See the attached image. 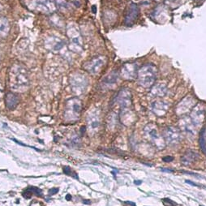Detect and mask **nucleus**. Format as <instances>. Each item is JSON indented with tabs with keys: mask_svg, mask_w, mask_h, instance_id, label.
Segmentation results:
<instances>
[{
	"mask_svg": "<svg viewBox=\"0 0 206 206\" xmlns=\"http://www.w3.org/2000/svg\"><path fill=\"white\" fill-rule=\"evenodd\" d=\"M122 123L126 126L132 125L136 122V115L130 107L121 108V112L119 115Z\"/></svg>",
	"mask_w": 206,
	"mask_h": 206,
	"instance_id": "17",
	"label": "nucleus"
},
{
	"mask_svg": "<svg viewBox=\"0 0 206 206\" xmlns=\"http://www.w3.org/2000/svg\"><path fill=\"white\" fill-rule=\"evenodd\" d=\"M63 173L65 174V175H69V176H72L73 177L74 179H78V175L76 174V172H74V171H72L71 170V168L69 167V166H63Z\"/></svg>",
	"mask_w": 206,
	"mask_h": 206,
	"instance_id": "27",
	"label": "nucleus"
},
{
	"mask_svg": "<svg viewBox=\"0 0 206 206\" xmlns=\"http://www.w3.org/2000/svg\"><path fill=\"white\" fill-rule=\"evenodd\" d=\"M65 198H66V201H71L72 200V196L70 194H67Z\"/></svg>",
	"mask_w": 206,
	"mask_h": 206,
	"instance_id": "33",
	"label": "nucleus"
},
{
	"mask_svg": "<svg viewBox=\"0 0 206 206\" xmlns=\"http://www.w3.org/2000/svg\"><path fill=\"white\" fill-rule=\"evenodd\" d=\"M9 84L12 89L24 91L29 84L27 70L21 64H14L9 72Z\"/></svg>",
	"mask_w": 206,
	"mask_h": 206,
	"instance_id": "1",
	"label": "nucleus"
},
{
	"mask_svg": "<svg viewBox=\"0 0 206 206\" xmlns=\"http://www.w3.org/2000/svg\"><path fill=\"white\" fill-rule=\"evenodd\" d=\"M168 92V89L166 85L163 83H159L155 85H152L151 89V95L156 98H163L165 97Z\"/></svg>",
	"mask_w": 206,
	"mask_h": 206,
	"instance_id": "20",
	"label": "nucleus"
},
{
	"mask_svg": "<svg viewBox=\"0 0 206 206\" xmlns=\"http://www.w3.org/2000/svg\"><path fill=\"white\" fill-rule=\"evenodd\" d=\"M157 77V69L153 65L146 64L140 67L137 72L138 83L143 88L148 89L154 85Z\"/></svg>",
	"mask_w": 206,
	"mask_h": 206,
	"instance_id": "3",
	"label": "nucleus"
},
{
	"mask_svg": "<svg viewBox=\"0 0 206 206\" xmlns=\"http://www.w3.org/2000/svg\"><path fill=\"white\" fill-rule=\"evenodd\" d=\"M58 188H51V189H49V195H55V194H57V193L58 192Z\"/></svg>",
	"mask_w": 206,
	"mask_h": 206,
	"instance_id": "29",
	"label": "nucleus"
},
{
	"mask_svg": "<svg viewBox=\"0 0 206 206\" xmlns=\"http://www.w3.org/2000/svg\"><path fill=\"white\" fill-rule=\"evenodd\" d=\"M166 201H167V205L168 206H173V205H175V203H174V202H172L170 200H169V199H164Z\"/></svg>",
	"mask_w": 206,
	"mask_h": 206,
	"instance_id": "31",
	"label": "nucleus"
},
{
	"mask_svg": "<svg viewBox=\"0 0 206 206\" xmlns=\"http://www.w3.org/2000/svg\"><path fill=\"white\" fill-rule=\"evenodd\" d=\"M66 33L69 39V49L74 53L81 54L83 51L84 42L78 26L75 23H69L67 25Z\"/></svg>",
	"mask_w": 206,
	"mask_h": 206,
	"instance_id": "2",
	"label": "nucleus"
},
{
	"mask_svg": "<svg viewBox=\"0 0 206 206\" xmlns=\"http://www.w3.org/2000/svg\"><path fill=\"white\" fill-rule=\"evenodd\" d=\"M31 9L36 12L43 14L53 13L56 10V5L54 0H32Z\"/></svg>",
	"mask_w": 206,
	"mask_h": 206,
	"instance_id": "7",
	"label": "nucleus"
},
{
	"mask_svg": "<svg viewBox=\"0 0 206 206\" xmlns=\"http://www.w3.org/2000/svg\"><path fill=\"white\" fill-rule=\"evenodd\" d=\"M117 102L120 105L121 108L131 107L132 101H131V94L130 90L127 89L120 90L117 97Z\"/></svg>",
	"mask_w": 206,
	"mask_h": 206,
	"instance_id": "18",
	"label": "nucleus"
},
{
	"mask_svg": "<svg viewBox=\"0 0 206 206\" xmlns=\"http://www.w3.org/2000/svg\"><path fill=\"white\" fill-rule=\"evenodd\" d=\"M139 16V9L137 5L135 3L131 4L128 7L127 13L125 16V24L127 26H131V24H133L136 20L138 18Z\"/></svg>",
	"mask_w": 206,
	"mask_h": 206,
	"instance_id": "19",
	"label": "nucleus"
},
{
	"mask_svg": "<svg viewBox=\"0 0 206 206\" xmlns=\"http://www.w3.org/2000/svg\"><path fill=\"white\" fill-rule=\"evenodd\" d=\"M117 81V74H115V72H112L110 74H109V76H106L104 80V83L105 85H114L115 82Z\"/></svg>",
	"mask_w": 206,
	"mask_h": 206,
	"instance_id": "25",
	"label": "nucleus"
},
{
	"mask_svg": "<svg viewBox=\"0 0 206 206\" xmlns=\"http://www.w3.org/2000/svg\"><path fill=\"white\" fill-rule=\"evenodd\" d=\"M162 170H163V171H166V172H170V173H172V172H173V170H167V169H166V170H165V169H162Z\"/></svg>",
	"mask_w": 206,
	"mask_h": 206,
	"instance_id": "36",
	"label": "nucleus"
},
{
	"mask_svg": "<svg viewBox=\"0 0 206 206\" xmlns=\"http://www.w3.org/2000/svg\"><path fill=\"white\" fill-rule=\"evenodd\" d=\"M101 124V116L98 109H94L91 110L87 116V126L89 134L94 135L99 129Z\"/></svg>",
	"mask_w": 206,
	"mask_h": 206,
	"instance_id": "9",
	"label": "nucleus"
},
{
	"mask_svg": "<svg viewBox=\"0 0 206 206\" xmlns=\"http://www.w3.org/2000/svg\"><path fill=\"white\" fill-rule=\"evenodd\" d=\"M138 67L136 63H126L121 69V76L126 81H132L137 77Z\"/></svg>",
	"mask_w": 206,
	"mask_h": 206,
	"instance_id": "15",
	"label": "nucleus"
},
{
	"mask_svg": "<svg viewBox=\"0 0 206 206\" xmlns=\"http://www.w3.org/2000/svg\"><path fill=\"white\" fill-rule=\"evenodd\" d=\"M179 127L183 131V133L189 139L195 138L197 135V129H196L197 127L192 123L191 118H188V117L182 118L181 120L179 121Z\"/></svg>",
	"mask_w": 206,
	"mask_h": 206,
	"instance_id": "12",
	"label": "nucleus"
},
{
	"mask_svg": "<svg viewBox=\"0 0 206 206\" xmlns=\"http://www.w3.org/2000/svg\"><path fill=\"white\" fill-rule=\"evenodd\" d=\"M54 1L56 7L63 12H67L71 8L70 4L67 3V0H54Z\"/></svg>",
	"mask_w": 206,
	"mask_h": 206,
	"instance_id": "24",
	"label": "nucleus"
},
{
	"mask_svg": "<svg viewBox=\"0 0 206 206\" xmlns=\"http://www.w3.org/2000/svg\"><path fill=\"white\" fill-rule=\"evenodd\" d=\"M28 189L33 194H35V195L38 196V197H42V191H41V189H40V188H36V187H28Z\"/></svg>",
	"mask_w": 206,
	"mask_h": 206,
	"instance_id": "28",
	"label": "nucleus"
},
{
	"mask_svg": "<svg viewBox=\"0 0 206 206\" xmlns=\"http://www.w3.org/2000/svg\"><path fill=\"white\" fill-rule=\"evenodd\" d=\"M142 182L141 181H139V180H137V181H135V184H137V185H140V184H141Z\"/></svg>",
	"mask_w": 206,
	"mask_h": 206,
	"instance_id": "35",
	"label": "nucleus"
},
{
	"mask_svg": "<svg viewBox=\"0 0 206 206\" xmlns=\"http://www.w3.org/2000/svg\"><path fill=\"white\" fill-rule=\"evenodd\" d=\"M144 132L151 143L158 149H163L166 147V141L159 131L156 124L148 123L144 127Z\"/></svg>",
	"mask_w": 206,
	"mask_h": 206,
	"instance_id": "5",
	"label": "nucleus"
},
{
	"mask_svg": "<svg viewBox=\"0 0 206 206\" xmlns=\"http://www.w3.org/2000/svg\"><path fill=\"white\" fill-rule=\"evenodd\" d=\"M65 41L56 36H49L45 41V46L54 53H61L65 49Z\"/></svg>",
	"mask_w": 206,
	"mask_h": 206,
	"instance_id": "13",
	"label": "nucleus"
},
{
	"mask_svg": "<svg viewBox=\"0 0 206 206\" xmlns=\"http://www.w3.org/2000/svg\"><path fill=\"white\" fill-rule=\"evenodd\" d=\"M200 146L201 148L202 152L206 155V138H205V131L203 130L201 133L200 136Z\"/></svg>",
	"mask_w": 206,
	"mask_h": 206,
	"instance_id": "26",
	"label": "nucleus"
},
{
	"mask_svg": "<svg viewBox=\"0 0 206 206\" xmlns=\"http://www.w3.org/2000/svg\"><path fill=\"white\" fill-rule=\"evenodd\" d=\"M83 203H84V204H90L91 202H90V201H89V200H85V201H83Z\"/></svg>",
	"mask_w": 206,
	"mask_h": 206,
	"instance_id": "34",
	"label": "nucleus"
},
{
	"mask_svg": "<svg viewBox=\"0 0 206 206\" xmlns=\"http://www.w3.org/2000/svg\"><path fill=\"white\" fill-rule=\"evenodd\" d=\"M162 136L169 144L176 145L180 142L181 131L175 127H167L163 130Z\"/></svg>",
	"mask_w": 206,
	"mask_h": 206,
	"instance_id": "10",
	"label": "nucleus"
},
{
	"mask_svg": "<svg viewBox=\"0 0 206 206\" xmlns=\"http://www.w3.org/2000/svg\"><path fill=\"white\" fill-rule=\"evenodd\" d=\"M206 116V107L204 104H197L192 110L191 119L196 127L201 126L204 123Z\"/></svg>",
	"mask_w": 206,
	"mask_h": 206,
	"instance_id": "11",
	"label": "nucleus"
},
{
	"mask_svg": "<svg viewBox=\"0 0 206 206\" xmlns=\"http://www.w3.org/2000/svg\"><path fill=\"white\" fill-rule=\"evenodd\" d=\"M106 63V58L105 56H96L84 63L83 68L86 72L92 75L98 74Z\"/></svg>",
	"mask_w": 206,
	"mask_h": 206,
	"instance_id": "8",
	"label": "nucleus"
},
{
	"mask_svg": "<svg viewBox=\"0 0 206 206\" xmlns=\"http://www.w3.org/2000/svg\"><path fill=\"white\" fill-rule=\"evenodd\" d=\"M82 103L78 98H72L66 102L64 110V119L66 121L75 122L81 116Z\"/></svg>",
	"mask_w": 206,
	"mask_h": 206,
	"instance_id": "4",
	"label": "nucleus"
},
{
	"mask_svg": "<svg viewBox=\"0 0 206 206\" xmlns=\"http://www.w3.org/2000/svg\"><path fill=\"white\" fill-rule=\"evenodd\" d=\"M125 204L126 205H131V206H136V204H135V203H133V202L126 201Z\"/></svg>",
	"mask_w": 206,
	"mask_h": 206,
	"instance_id": "32",
	"label": "nucleus"
},
{
	"mask_svg": "<svg viewBox=\"0 0 206 206\" xmlns=\"http://www.w3.org/2000/svg\"><path fill=\"white\" fill-rule=\"evenodd\" d=\"M1 10H2V6L0 5V11H1Z\"/></svg>",
	"mask_w": 206,
	"mask_h": 206,
	"instance_id": "37",
	"label": "nucleus"
},
{
	"mask_svg": "<svg viewBox=\"0 0 206 206\" xmlns=\"http://www.w3.org/2000/svg\"><path fill=\"white\" fill-rule=\"evenodd\" d=\"M88 78L82 73L75 72L70 76V85L73 93L77 95L84 94L88 87Z\"/></svg>",
	"mask_w": 206,
	"mask_h": 206,
	"instance_id": "6",
	"label": "nucleus"
},
{
	"mask_svg": "<svg viewBox=\"0 0 206 206\" xmlns=\"http://www.w3.org/2000/svg\"><path fill=\"white\" fill-rule=\"evenodd\" d=\"M19 102H20V99L16 94L13 93H8L6 95V98H5L6 106L9 110H14L18 106Z\"/></svg>",
	"mask_w": 206,
	"mask_h": 206,
	"instance_id": "21",
	"label": "nucleus"
},
{
	"mask_svg": "<svg viewBox=\"0 0 206 206\" xmlns=\"http://www.w3.org/2000/svg\"><path fill=\"white\" fill-rule=\"evenodd\" d=\"M195 104H196V100L193 98L192 97H190V96L186 97L177 105L175 112L178 115H184L188 111H190L195 106Z\"/></svg>",
	"mask_w": 206,
	"mask_h": 206,
	"instance_id": "14",
	"label": "nucleus"
},
{
	"mask_svg": "<svg viewBox=\"0 0 206 206\" xmlns=\"http://www.w3.org/2000/svg\"><path fill=\"white\" fill-rule=\"evenodd\" d=\"M174 160V157H170V156H167V157H163V161H166V162H170Z\"/></svg>",
	"mask_w": 206,
	"mask_h": 206,
	"instance_id": "30",
	"label": "nucleus"
},
{
	"mask_svg": "<svg viewBox=\"0 0 206 206\" xmlns=\"http://www.w3.org/2000/svg\"><path fill=\"white\" fill-rule=\"evenodd\" d=\"M10 31V24L7 19L0 17V37H5Z\"/></svg>",
	"mask_w": 206,
	"mask_h": 206,
	"instance_id": "23",
	"label": "nucleus"
},
{
	"mask_svg": "<svg viewBox=\"0 0 206 206\" xmlns=\"http://www.w3.org/2000/svg\"><path fill=\"white\" fill-rule=\"evenodd\" d=\"M199 157L198 154L197 152H193L189 150L188 152H186L185 154H184V156L182 157V162L184 165H189L190 163H192L193 161H197V159Z\"/></svg>",
	"mask_w": 206,
	"mask_h": 206,
	"instance_id": "22",
	"label": "nucleus"
},
{
	"mask_svg": "<svg viewBox=\"0 0 206 206\" xmlns=\"http://www.w3.org/2000/svg\"><path fill=\"white\" fill-rule=\"evenodd\" d=\"M169 107H170L169 103L166 102L164 101H155L151 103V106H150L151 111L158 117L166 115L169 110Z\"/></svg>",
	"mask_w": 206,
	"mask_h": 206,
	"instance_id": "16",
	"label": "nucleus"
}]
</instances>
